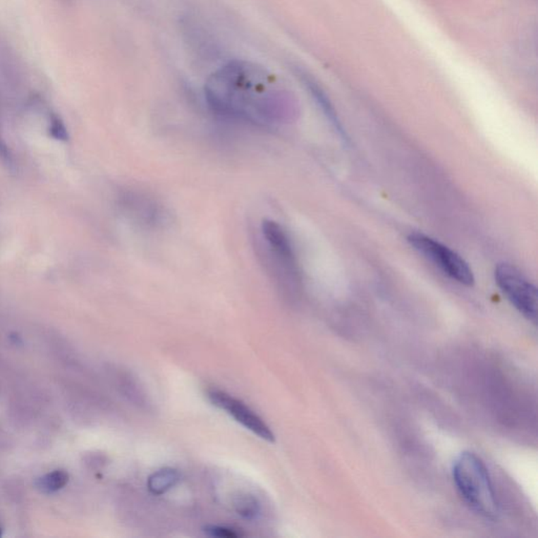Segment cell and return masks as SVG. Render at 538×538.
<instances>
[{"label": "cell", "instance_id": "obj_1", "mask_svg": "<svg viewBox=\"0 0 538 538\" xmlns=\"http://www.w3.org/2000/svg\"><path fill=\"white\" fill-rule=\"evenodd\" d=\"M204 92L216 115L252 126H278L295 113V100L278 77L245 60H233L214 72Z\"/></svg>", "mask_w": 538, "mask_h": 538}, {"label": "cell", "instance_id": "obj_2", "mask_svg": "<svg viewBox=\"0 0 538 538\" xmlns=\"http://www.w3.org/2000/svg\"><path fill=\"white\" fill-rule=\"evenodd\" d=\"M257 254L276 288L289 295L297 291L300 274L297 259L286 231L279 223L265 220L257 238Z\"/></svg>", "mask_w": 538, "mask_h": 538}, {"label": "cell", "instance_id": "obj_3", "mask_svg": "<svg viewBox=\"0 0 538 538\" xmlns=\"http://www.w3.org/2000/svg\"><path fill=\"white\" fill-rule=\"evenodd\" d=\"M453 479L469 507L484 518L495 520L499 503L483 460L472 452H463L453 465Z\"/></svg>", "mask_w": 538, "mask_h": 538}, {"label": "cell", "instance_id": "obj_4", "mask_svg": "<svg viewBox=\"0 0 538 538\" xmlns=\"http://www.w3.org/2000/svg\"><path fill=\"white\" fill-rule=\"evenodd\" d=\"M408 241L415 250L430 260L452 280H456V282L466 286H472L475 284V279L472 269L468 263L451 248L420 233L409 235Z\"/></svg>", "mask_w": 538, "mask_h": 538}, {"label": "cell", "instance_id": "obj_5", "mask_svg": "<svg viewBox=\"0 0 538 538\" xmlns=\"http://www.w3.org/2000/svg\"><path fill=\"white\" fill-rule=\"evenodd\" d=\"M495 281L512 305L529 321L537 322V287L513 265L501 263L495 269Z\"/></svg>", "mask_w": 538, "mask_h": 538}, {"label": "cell", "instance_id": "obj_6", "mask_svg": "<svg viewBox=\"0 0 538 538\" xmlns=\"http://www.w3.org/2000/svg\"><path fill=\"white\" fill-rule=\"evenodd\" d=\"M207 398L214 406L224 410L240 425L243 426L245 429L250 430L263 441H269V443H274L276 441L274 432L269 425L242 401L218 389L209 390Z\"/></svg>", "mask_w": 538, "mask_h": 538}, {"label": "cell", "instance_id": "obj_7", "mask_svg": "<svg viewBox=\"0 0 538 538\" xmlns=\"http://www.w3.org/2000/svg\"><path fill=\"white\" fill-rule=\"evenodd\" d=\"M122 207L130 220L145 228H154L161 224L162 205L149 192L142 190H126L122 195Z\"/></svg>", "mask_w": 538, "mask_h": 538}, {"label": "cell", "instance_id": "obj_8", "mask_svg": "<svg viewBox=\"0 0 538 538\" xmlns=\"http://www.w3.org/2000/svg\"><path fill=\"white\" fill-rule=\"evenodd\" d=\"M181 475L173 468H163L154 472L147 479V488L153 494L160 495L167 492L179 483Z\"/></svg>", "mask_w": 538, "mask_h": 538}, {"label": "cell", "instance_id": "obj_9", "mask_svg": "<svg viewBox=\"0 0 538 538\" xmlns=\"http://www.w3.org/2000/svg\"><path fill=\"white\" fill-rule=\"evenodd\" d=\"M233 506L237 514L245 520H256L261 513L260 501L256 496L248 493H241L235 496Z\"/></svg>", "mask_w": 538, "mask_h": 538}, {"label": "cell", "instance_id": "obj_10", "mask_svg": "<svg viewBox=\"0 0 538 538\" xmlns=\"http://www.w3.org/2000/svg\"><path fill=\"white\" fill-rule=\"evenodd\" d=\"M68 479L70 477L66 471L55 470L36 479L35 486L40 492L51 494L66 487V484L68 483Z\"/></svg>", "mask_w": 538, "mask_h": 538}, {"label": "cell", "instance_id": "obj_11", "mask_svg": "<svg viewBox=\"0 0 538 538\" xmlns=\"http://www.w3.org/2000/svg\"><path fill=\"white\" fill-rule=\"evenodd\" d=\"M308 85H310V90H312V94H314L317 102H318V104H320L324 113H325L326 117H327L328 119H329V121L334 124V128H336V130H338L341 135L344 134L342 126H341L338 117H336V113H334V109L330 106L329 102H328L327 98L324 95L322 91H321L319 87H317L316 85H312V83L308 82Z\"/></svg>", "mask_w": 538, "mask_h": 538}, {"label": "cell", "instance_id": "obj_12", "mask_svg": "<svg viewBox=\"0 0 538 538\" xmlns=\"http://www.w3.org/2000/svg\"><path fill=\"white\" fill-rule=\"evenodd\" d=\"M205 534L218 538H239L242 537L239 531L224 526H207L204 528Z\"/></svg>", "mask_w": 538, "mask_h": 538}, {"label": "cell", "instance_id": "obj_13", "mask_svg": "<svg viewBox=\"0 0 538 538\" xmlns=\"http://www.w3.org/2000/svg\"><path fill=\"white\" fill-rule=\"evenodd\" d=\"M51 137L59 141H68V132L66 130V126H64L62 120L60 119L58 116H52L51 118L50 128Z\"/></svg>", "mask_w": 538, "mask_h": 538}, {"label": "cell", "instance_id": "obj_14", "mask_svg": "<svg viewBox=\"0 0 538 538\" xmlns=\"http://www.w3.org/2000/svg\"><path fill=\"white\" fill-rule=\"evenodd\" d=\"M1 535H2V530H1V528H0V537H1Z\"/></svg>", "mask_w": 538, "mask_h": 538}]
</instances>
